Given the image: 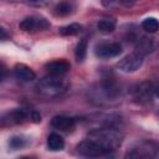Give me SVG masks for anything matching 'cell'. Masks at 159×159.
<instances>
[{"instance_id":"7402d4cb","label":"cell","mask_w":159,"mask_h":159,"mask_svg":"<svg viewBox=\"0 0 159 159\" xmlns=\"http://www.w3.org/2000/svg\"><path fill=\"white\" fill-rule=\"evenodd\" d=\"M26 4L31 5V6H36V7H41V6H45L48 0H25Z\"/></svg>"},{"instance_id":"44dd1931","label":"cell","mask_w":159,"mask_h":159,"mask_svg":"<svg viewBox=\"0 0 159 159\" xmlns=\"http://www.w3.org/2000/svg\"><path fill=\"white\" fill-rule=\"evenodd\" d=\"M27 144V142H26V139H24L22 137H12L10 140H9V147L11 148V149H14V150H16V149H21V148H24L25 145Z\"/></svg>"},{"instance_id":"ba28073f","label":"cell","mask_w":159,"mask_h":159,"mask_svg":"<svg viewBox=\"0 0 159 159\" xmlns=\"http://www.w3.org/2000/svg\"><path fill=\"white\" fill-rule=\"evenodd\" d=\"M50 26V22L43 19V17H39V16H29L25 17L20 24L19 27L26 32H34V31H41V30H46Z\"/></svg>"},{"instance_id":"e0dca14e","label":"cell","mask_w":159,"mask_h":159,"mask_svg":"<svg viewBox=\"0 0 159 159\" xmlns=\"http://www.w3.org/2000/svg\"><path fill=\"white\" fill-rule=\"evenodd\" d=\"M82 31V26L80 24H70L67 26H63L60 29V34L63 36H75Z\"/></svg>"},{"instance_id":"9c48e42d","label":"cell","mask_w":159,"mask_h":159,"mask_svg":"<svg viewBox=\"0 0 159 159\" xmlns=\"http://www.w3.org/2000/svg\"><path fill=\"white\" fill-rule=\"evenodd\" d=\"M96 56L102 58V60H108V58H113L117 57L122 53V46L118 42H106V43H101L96 47L94 50Z\"/></svg>"},{"instance_id":"52a82bcc","label":"cell","mask_w":159,"mask_h":159,"mask_svg":"<svg viewBox=\"0 0 159 159\" xmlns=\"http://www.w3.org/2000/svg\"><path fill=\"white\" fill-rule=\"evenodd\" d=\"M143 58H144V56L135 51V52L125 56L123 60H120L117 66L122 72L130 73V72H134L140 68V66L143 65Z\"/></svg>"},{"instance_id":"ffe728a7","label":"cell","mask_w":159,"mask_h":159,"mask_svg":"<svg viewBox=\"0 0 159 159\" xmlns=\"http://www.w3.org/2000/svg\"><path fill=\"white\" fill-rule=\"evenodd\" d=\"M87 55V39H82L76 47V58L78 61H83Z\"/></svg>"},{"instance_id":"5bb4252c","label":"cell","mask_w":159,"mask_h":159,"mask_svg":"<svg viewBox=\"0 0 159 159\" xmlns=\"http://www.w3.org/2000/svg\"><path fill=\"white\" fill-rule=\"evenodd\" d=\"M47 147L52 152H58V150H62L63 147H65V140L63 138L57 134V133H52L48 135V139H47Z\"/></svg>"},{"instance_id":"ac0fdd59","label":"cell","mask_w":159,"mask_h":159,"mask_svg":"<svg viewBox=\"0 0 159 159\" xmlns=\"http://www.w3.org/2000/svg\"><path fill=\"white\" fill-rule=\"evenodd\" d=\"M142 27L143 30H145L147 32H157L159 30V21L155 17H147L143 22H142Z\"/></svg>"},{"instance_id":"9a60e30c","label":"cell","mask_w":159,"mask_h":159,"mask_svg":"<svg viewBox=\"0 0 159 159\" xmlns=\"http://www.w3.org/2000/svg\"><path fill=\"white\" fill-rule=\"evenodd\" d=\"M154 48V42H153V39H147V37H143L142 40H138L137 42V52H139L140 55H147L149 52H152Z\"/></svg>"},{"instance_id":"5b68a950","label":"cell","mask_w":159,"mask_h":159,"mask_svg":"<svg viewBox=\"0 0 159 159\" xmlns=\"http://www.w3.org/2000/svg\"><path fill=\"white\" fill-rule=\"evenodd\" d=\"M32 119L34 122H40L41 120V116L34 111H27L24 108H16L11 112H9L7 114H5L2 117V124H19V123H24L27 119Z\"/></svg>"},{"instance_id":"277c9868","label":"cell","mask_w":159,"mask_h":159,"mask_svg":"<svg viewBox=\"0 0 159 159\" xmlns=\"http://www.w3.org/2000/svg\"><path fill=\"white\" fill-rule=\"evenodd\" d=\"M127 158H157L159 157V147L152 142H140L134 144L125 154Z\"/></svg>"},{"instance_id":"8fae6325","label":"cell","mask_w":159,"mask_h":159,"mask_svg":"<svg viewBox=\"0 0 159 159\" xmlns=\"http://www.w3.org/2000/svg\"><path fill=\"white\" fill-rule=\"evenodd\" d=\"M51 125L62 132H68L75 128V119L66 116H55L51 119Z\"/></svg>"},{"instance_id":"7a4b0ae2","label":"cell","mask_w":159,"mask_h":159,"mask_svg":"<svg viewBox=\"0 0 159 159\" xmlns=\"http://www.w3.org/2000/svg\"><path fill=\"white\" fill-rule=\"evenodd\" d=\"M87 138L92 139L93 142L107 149L109 153H113L117 148H119L123 140V135L113 127L93 129L87 134Z\"/></svg>"},{"instance_id":"603a6c76","label":"cell","mask_w":159,"mask_h":159,"mask_svg":"<svg viewBox=\"0 0 159 159\" xmlns=\"http://www.w3.org/2000/svg\"><path fill=\"white\" fill-rule=\"evenodd\" d=\"M102 4L106 7L113 9V7H117L120 4V0H102Z\"/></svg>"},{"instance_id":"30bf717a","label":"cell","mask_w":159,"mask_h":159,"mask_svg":"<svg viewBox=\"0 0 159 159\" xmlns=\"http://www.w3.org/2000/svg\"><path fill=\"white\" fill-rule=\"evenodd\" d=\"M46 70L50 75H53V76H65L68 70H70V63L63 61V60H57V61H52V62H48L46 65Z\"/></svg>"},{"instance_id":"2e32d148","label":"cell","mask_w":159,"mask_h":159,"mask_svg":"<svg viewBox=\"0 0 159 159\" xmlns=\"http://www.w3.org/2000/svg\"><path fill=\"white\" fill-rule=\"evenodd\" d=\"M73 9H75V5H73V2L71 0H63V1H61V2H58L56 5L55 12L58 16H66V15L71 14Z\"/></svg>"},{"instance_id":"8992f818","label":"cell","mask_w":159,"mask_h":159,"mask_svg":"<svg viewBox=\"0 0 159 159\" xmlns=\"http://www.w3.org/2000/svg\"><path fill=\"white\" fill-rule=\"evenodd\" d=\"M77 150L81 155L88 157V158H99V157H107L112 154L89 138H86L84 140H82L77 145Z\"/></svg>"},{"instance_id":"7c38bea8","label":"cell","mask_w":159,"mask_h":159,"mask_svg":"<svg viewBox=\"0 0 159 159\" xmlns=\"http://www.w3.org/2000/svg\"><path fill=\"white\" fill-rule=\"evenodd\" d=\"M153 93V84L144 82L142 84H139L135 89H134V98L138 99L139 102H148L150 101Z\"/></svg>"},{"instance_id":"d4e9b609","label":"cell","mask_w":159,"mask_h":159,"mask_svg":"<svg viewBox=\"0 0 159 159\" xmlns=\"http://www.w3.org/2000/svg\"><path fill=\"white\" fill-rule=\"evenodd\" d=\"M1 35H2V36H1V39H2V40H5V39H6V34H5V29H1Z\"/></svg>"},{"instance_id":"cb8c5ba5","label":"cell","mask_w":159,"mask_h":159,"mask_svg":"<svg viewBox=\"0 0 159 159\" xmlns=\"http://www.w3.org/2000/svg\"><path fill=\"white\" fill-rule=\"evenodd\" d=\"M153 93L159 99V82H157L155 84H153Z\"/></svg>"},{"instance_id":"4fadbf2b","label":"cell","mask_w":159,"mask_h":159,"mask_svg":"<svg viewBox=\"0 0 159 159\" xmlns=\"http://www.w3.org/2000/svg\"><path fill=\"white\" fill-rule=\"evenodd\" d=\"M14 73H15L16 78L22 81V82H30V81H34L36 78V73L30 67H27L26 65H22V63L15 66Z\"/></svg>"},{"instance_id":"6da1fadb","label":"cell","mask_w":159,"mask_h":159,"mask_svg":"<svg viewBox=\"0 0 159 159\" xmlns=\"http://www.w3.org/2000/svg\"><path fill=\"white\" fill-rule=\"evenodd\" d=\"M88 96L89 99L96 104H108L119 98L120 88L112 78H107L93 87Z\"/></svg>"},{"instance_id":"3957f363","label":"cell","mask_w":159,"mask_h":159,"mask_svg":"<svg viewBox=\"0 0 159 159\" xmlns=\"http://www.w3.org/2000/svg\"><path fill=\"white\" fill-rule=\"evenodd\" d=\"M68 83L60 76L48 75L39 81L37 91L46 97H58L67 91Z\"/></svg>"},{"instance_id":"d6986e66","label":"cell","mask_w":159,"mask_h":159,"mask_svg":"<svg viewBox=\"0 0 159 159\" xmlns=\"http://www.w3.org/2000/svg\"><path fill=\"white\" fill-rule=\"evenodd\" d=\"M97 29L103 34H111L116 29V24L111 20H101L97 24Z\"/></svg>"}]
</instances>
